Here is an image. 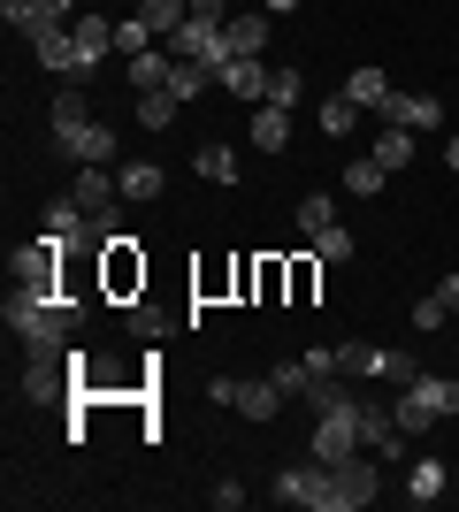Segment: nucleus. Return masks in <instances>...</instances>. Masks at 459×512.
<instances>
[{"label": "nucleus", "mask_w": 459, "mask_h": 512, "mask_svg": "<svg viewBox=\"0 0 459 512\" xmlns=\"http://www.w3.org/2000/svg\"><path fill=\"white\" fill-rule=\"evenodd\" d=\"M299 92H306L299 69H276V77H268V100H276V107H299Z\"/></svg>", "instance_id": "nucleus-34"}, {"label": "nucleus", "mask_w": 459, "mask_h": 512, "mask_svg": "<svg viewBox=\"0 0 459 512\" xmlns=\"http://www.w3.org/2000/svg\"><path fill=\"white\" fill-rule=\"evenodd\" d=\"M23 39H31V54H39L54 77H77V39H69V23H31Z\"/></svg>", "instance_id": "nucleus-13"}, {"label": "nucleus", "mask_w": 459, "mask_h": 512, "mask_svg": "<svg viewBox=\"0 0 459 512\" xmlns=\"http://www.w3.org/2000/svg\"><path fill=\"white\" fill-rule=\"evenodd\" d=\"M352 123H360V107H352L345 92H337V100H322V130H329V138H345Z\"/></svg>", "instance_id": "nucleus-32"}, {"label": "nucleus", "mask_w": 459, "mask_h": 512, "mask_svg": "<svg viewBox=\"0 0 459 512\" xmlns=\"http://www.w3.org/2000/svg\"><path fill=\"white\" fill-rule=\"evenodd\" d=\"M437 299H444V306L459 314V276H444V283H437Z\"/></svg>", "instance_id": "nucleus-38"}, {"label": "nucleus", "mask_w": 459, "mask_h": 512, "mask_svg": "<svg viewBox=\"0 0 459 512\" xmlns=\"http://www.w3.org/2000/svg\"><path fill=\"white\" fill-rule=\"evenodd\" d=\"M253 299H261V306H291V268L276 253L253 260Z\"/></svg>", "instance_id": "nucleus-16"}, {"label": "nucleus", "mask_w": 459, "mask_h": 512, "mask_svg": "<svg viewBox=\"0 0 459 512\" xmlns=\"http://www.w3.org/2000/svg\"><path fill=\"white\" fill-rule=\"evenodd\" d=\"M268 77H276L268 62H222V92H238L245 107H261V100H268Z\"/></svg>", "instance_id": "nucleus-14"}, {"label": "nucleus", "mask_w": 459, "mask_h": 512, "mask_svg": "<svg viewBox=\"0 0 459 512\" xmlns=\"http://www.w3.org/2000/svg\"><path fill=\"white\" fill-rule=\"evenodd\" d=\"M131 329H138V337H161V329H169V314H153L146 299H131Z\"/></svg>", "instance_id": "nucleus-37"}, {"label": "nucleus", "mask_w": 459, "mask_h": 512, "mask_svg": "<svg viewBox=\"0 0 459 512\" xmlns=\"http://www.w3.org/2000/svg\"><path fill=\"white\" fill-rule=\"evenodd\" d=\"M54 146H62L69 161H115V130L85 115V92H62V100H54Z\"/></svg>", "instance_id": "nucleus-2"}, {"label": "nucleus", "mask_w": 459, "mask_h": 512, "mask_svg": "<svg viewBox=\"0 0 459 512\" xmlns=\"http://www.w3.org/2000/svg\"><path fill=\"white\" fill-rule=\"evenodd\" d=\"M444 321H452V306H444V299H437V291H429V299H421V306H414V329H444Z\"/></svg>", "instance_id": "nucleus-36"}, {"label": "nucleus", "mask_w": 459, "mask_h": 512, "mask_svg": "<svg viewBox=\"0 0 459 512\" xmlns=\"http://www.w3.org/2000/svg\"><path fill=\"white\" fill-rule=\"evenodd\" d=\"M314 253H322L329 268H337V260H352V230H345V222H329V230L314 237Z\"/></svg>", "instance_id": "nucleus-33"}, {"label": "nucleus", "mask_w": 459, "mask_h": 512, "mask_svg": "<svg viewBox=\"0 0 459 512\" xmlns=\"http://www.w3.org/2000/svg\"><path fill=\"white\" fill-rule=\"evenodd\" d=\"M138 16H146V23H153V39H169L176 23L192 16V0H138Z\"/></svg>", "instance_id": "nucleus-26"}, {"label": "nucleus", "mask_w": 459, "mask_h": 512, "mask_svg": "<svg viewBox=\"0 0 459 512\" xmlns=\"http://www.w3.org/2000/svg\"><path fill=\"white\" fill-rule=\"evenodd\" d=\"M375 161H383V169H406V161H414V130H398V123H383V138H375Z\"/></svg>", "instance_id": "nucleus-22"}, {"label": "nucleus", "mask_w": 459, "mask_h": 512, "mask_svg": "<svg viewBox=\"0 0 459 512\" xmlns=\"http://www.w3.org/2000/svg\"><path fill=\"white\" fill-rule=\"evenodd\" d=\"M207 85H222V77H215L207 62H176V69H169V92H176V100H199Z\"/></svg>", "instance_id": "nucleus-23"}, {"label": "nucleus", "mask_w": 459, "mask_h": 512, "mask_svg": "<svg viewBox=\"0 0 459 512\" xmlns=\"http://www.w3.org/2000/svg\"><path fill=\"white\" fill-rule=\"evenodd\" d=\"M406 497H414V505H437V497H444V467H437V459H414V474H406Z\"/></svg>", "instance_id": "nucleus-24"}, {"label": "nucleus", "mask_w": 459, "mask_h": 512, "mask_svg": "<svg viewBox=\"0 0 459 512\" xmlns=\"http://www.w3.org/2000/svg\"><path fill=\"white\" fill-rule=\"evenodd\" d=\"M414 390H421V406L437 413V421L459 413V383H452V375H414Z\"/></svg>", "instance_id": "nucleus-21"}, {"label": "nucleus", "mask_w": 459, "mask_h": 512, "mask_svg": "<svg viewBox=\"0 0 459 512\" xmlns=\"http://www.w3.org/2000/svg\"><path fill=\"white\" fill-rule=\"evenodd\" d=\"M100 291H108V299H138V291H146V253H138L131 237H108V245H100Z\"/></svg>", "instance_id": "nucleus-6"}, {"label": "nucleus", "mask_w": 459, "mask_h": 512, "mask_svg": "<svg viewBox=\"0 0 459 512\" xmlns=\"http://www.w3.org/2000/svg\"><path fill=\"white\" fill-rule=\"evenodd\" d=\"M276 383H284V398H306L322 375H314V360H284V367H276Z\"/></svg>", "instance_id": "nucleus-30"}, {"label": "nucleus", "mask_w": 459, "mask_h": 512, "mask_svg": "<svg viewBox=\"0 0 459 512\" xmlns=\"http://www.w3.org/2000/svg\"><path fill=\"white\" fill-rule=\"evenodd\" d=\"M69 39H77V85H85L92 69H100V62L115 54V23H108V16H92V8H85V16L69 23Z\"/></svg>", "instance_id": "nucleus-10"}, {"label": "nucleus", "mask_w": 459, "mask_h": 512, "mask_svg": "<svg viewBox=\"0 0 459 512\" xmlns=\"http://www.w3.org/2000/svg\"><path fill=\"white\" fill-rule=\"evenodd\" d=\"M245 8H268V16H284V8H299V0H245Z\"/></svg>", "instance_id": "nucleus-40"}, {"label": "nucleus", "mask_w": 459, "mask_h": 512, "mask_svg": "<svg viewBox=\"0 0 459 512\" xmlns=\"http://www.w3.org/2000/svg\"><path fill=\"white\" fill-rule=\"evenodd\" d=\"M345 100L352 107H383V100H391V77H383V69H352V77H345Z\"/></svg>", "instance_id": "nucleus-20"}, {"label": "nucleus", "mask_w": 459, "mask_h": 512, "mask_svg": "<svg viewBox=\"0 0 459 512\" xmlns=\"http://www.w3.org/2000/svg\"><path fill=\"white\" fill-rule=\"evenodd\" d=\"M176 107H184V100H176L169 85H161V92H138V123H146V130H169V123H176Z\"/></svg>", "instance_id": "nucleus-25"}, {"label": "nucleus", "mask_w": 459, "mask_h": 512, "mask_svg": "<svg viewBox=\"0 0 459 512\" xmlns=\"http://www.w3.org/2000/svg\"><path fill=\"white\" fill-rule=\"evenodd\" d=\"M352 451H368L360 444V398H337V406H322L314 413V459H352Z\"/></svg>", "instance_id": "nucleus-4"}, {"label": "nucleus", "mask_w": 459, "mask_h": 512, "mask_svg": "<svg viewBox=\"0 0 459 512\" xmlns=\"http://www.w3.org/2000/svg\"><path fill=\"white\" fill-rule=\"evenodd\" d=\"M153 46H161V39H153V23H146V16L115 23V54H153Z\"/></svg>", "instance_id": "nucleus-28"}, {"label": "nucleus", "mask_w": 459, "mask_h": 512, "mask_svg": "<svg viewBox=\"0 0 459 512\" xmlns=\"http://www.w3.org/2000/svg\"><path fill=\"white\" fill-rule=\"evenodd\" d=\"M329 222H337V199H329V192H306V199H299V230H306V237H322Z\"/></svg>", "instance_id": "nucleus-27"}, {"label": "nucleus", "mask_w": 459, "mask_h": 512, "mask_svg": "<svg viewBox=\"0 0 459 512\" xmlns=\"http://www.w3.org/2000/svg\"><path fill=\"white\" fill-rule=\"evenodd\" d=\"M0 23H8V31H31V23H39V0H0Z\"/></svg>", "instance_id": "nucleus-35"}, {"label": "nucleus", "mask_w": 459, "mask_h": 512, "mask_svg": "<svg viewBox=\"0 0 459 512\" xmlns=\"http://www.w3.org/2000/svg\"><path fill=\"white\" fill-rule=\"evenodd\" d=\"M169 69H176L169 46H153V54H131V92H161V85H169Z\"/></svg>", "instance_id": "nucleus-18"}, {"label": "nucleus", "mask_w": 459, "mask_h": 512, "mask_svg": "<svg viewBox=\"0 0 459 512\" xmlns=\"http://www.w3.org/2000/svg\"><path fill=\"white\" fill-rule=\"evenodd\" d=\"M8 276H16V291H31V299H54V291H62V237L23 245V253L8 260Z\"/></svg>", "instance_id": "nucleus-5"}, {"label": "nucleus", "mask_w": 459, "mask_h": 512, "mask_svg": "<svg viewBox=\"0 0 459 512\" xmlns=\"http://www.w3.org/2000/svg\"><path fill=\"white\" fill-rule=\"evenodd\" d=\"M161 46H169L176 62H207L215 77H222V62H230V46H222V23H207V16H184Z\"/></svg>", "instance_id": "nucleus-7"}, {"label": "nucleus", "mask_w": 459, "mask_h": 512, "mask_svg": "<svg viewBox=\"0 0 459 512\" xmlns=\"http://www.w3.org/2000/svg\"><path fill=\"white\" fill-rule=\"evenodd\" d=\"M444 169L459 176V130H452V138H444Z\"/></svg>", "instance_id": "nucleus-39"}, {"label": "nucleus", "mask_w": 459, "mask_h": 512, "mask_svg": "<svg viewBox=\"0 0 459 512\" xmlns=\"http://www.w3.org/2000/svg\"><path fill=\"white\" fill-rule=\"evenodd\" d=\"M8 329H16L31 352H69L77 344V329H85V306L69 299V291H54V299H31V291H8Z\"/></svg>", "instance_id": "nucleus-1"}, {"label": "nucleus", "mask_w": 459, "mask_h": 512, "mask_svg": "<svg viewBox=\"0 0 459 512\" xmlns=\"http://www.w3.org/2000/svg\"><path fill=\"white\" fill-rule=\"evenodd\" d=\"M222 46H230V62H261L268 54V8H230L222 16Z\"/></svg>", "instance_id": "nucleus-9"}, {"label": "nucleus", "mask_w": 459, "mask_h": 512, "mask_svg": "<svg viewBox=\"0 0 459 512\" xmlns=\"http://www.w3.org/2000/svg\"><path fill=\"white\" fill-rule=\"evenodd\" d=\"M299 8H314V0H299Z\"/></svg>", "instance_id": "nucleus-41"}, {"label": "nucleus", "mask_w": 459, "mask_h": 512, "mask_svg": "<svg viewBox=\"0 0 459 512\" xmlns=\"http://www.w3.org/2000/svg\"><path fill=\"white\" fill-rule=\"evenodd\" d=\"M115 184H123V199H131V207H146V199H161V184H169V176L153 169V161H131V169H115Z\"/></svg>", "instance_id": "nucleus-19"}, {"label": "nucleus", "mask_w": 459, "mask_h": 512, "mask_svg": "<svg viewBox=\"0 0 459 512\" xmlns=\"http://www.w3.org/2000/svg\"><path fill=\"white\" fill-rule=\"evenodd\" d=\"M207 398H215V406H238L245 421H276L284 383H276V375H261V383H230V375H215V383H207Z\"/></svg>", "instance_id": "nucleus-8"}, {"label": "nucleus", "mask_w": 459, "mask_h": 512, "mask_svg": "<svg viewBox=\"0 0 459 512\" xmlns=\"http://www.w3.org/2000/svg\"><path fill=\"white\" fill-rule=\"evenodd\" d=\"M276 497L299 505V512H345V490H337V467H329V459L284 467V474H276Z\"/></svg>", "instance_id": "nucleus-3"}, {"label": "nucleus", "mask_w": 459, "mask_h": 512, "mask_svg": "<svg viewBox=\"0 0 459 512\" xmlns=\"http://www.w3.org/2000/svg\"><path fill=\"white\" fill-rule=\"evenodd\" d=\"M352 375H368V383H391V390H406V383L421 375V360H414V352H383V344H360Z\"/></svg>", "instance_id": "nucleus-12"}, {"label": "nucleus", "mask_w": 459, "mask_h": 512, "mask_svg": "<svg viewBox=\"0 0 459 512\" xmlns=\"http://www.w3.org/2000/svg\"><path fill=\"white\" fill-rule=\"evenodd\" d=\"M375 123H398V130L421 138V130H444V107L429 100V92H391V100L375 107Z\"/></svg>", "instance_id": "nucleus-11"}, {"label": "nucleus", "mask_w": 459, "mask_h": 512, "mask_svg": "<svg viewBox=\"0 0 459 512\" xmlns=\"http://www.w3.org/2000/svg\"><path fill=\"white\" fill-rule=\"evenodd\" d=\"M199 176L230 184V176H238V153H230V146H199Z\"/></svg>", "instance_id": "nucleus-31"}, {"label": "nucleus", "mask_w": 459, "mask_h": 512, "mask_svg": "<svg viewBox=\"0 0 459 512\" xmlns=\"http://www.w3.org/2000/svg\"><path fill=\"white\" fill-rule=\"evenodd\" d=\"M284 268H291V306H314V291H322V268H329V260L306 245V253H299V260H284Z\"/></svg>", "instance_id": "nucleus-17"}, {"label": "nucleus", "mask_w": 459, "mask_h": 512, "mask_svg": "<svg viewBox=\"0 0 459 512\" xmlns=\"http://www.w3.org/2000/svg\"><path fill=\"white\" fill-rule=\"evenodd\" d=\"M383 176H391V169H383V161H375V153H368V161H352V169H345V192L375 199V192H383Z\"/></svg>", "instance_id": "nucleus-29"}, {"label": "nucleus", "mask_w": 459, "mask_h": 512, "mask_svg": "<svg viewBox=\"0 0 459 512\" xmlns=\"http://www.w3.org/2000/svg\"><path fill=\"white\" fill-rule=\"evenodd\" d=\"M253 146H261V153H284L291 146V107H276V100L253 107Z\"/></svg>", "instance_id": "nucleus-15"}]
</instances>
